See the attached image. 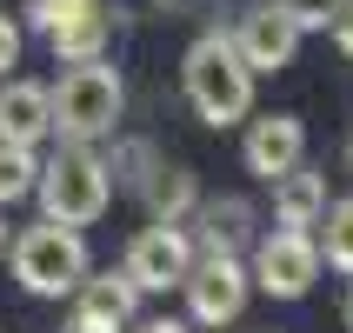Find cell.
I'll use <instances>...</instances> for the list:
<instances>
[{"label":"cell","mask_w":353,"mask_h":333,"mask_svg":"<svg viewBox=\"0 0 353 333\" xmlns=\"http://www.w3.org/2000/svg\"><path fill=\"white\" fill-rule=\"evenodd\" d=\"M180 87H187V107L207 127H240L254 114V74H247L234 34H200L180 60Z\"/></svg>","instance_id":"1"},{"label":"cell","mask_w":353,"mask_h":333,"mask_svg":"<svg viewBox=\"0 0 353 333\" xmlns=\"http://www.w3.org/2000/svg\"><path fill=\"white\" fill-rule=\"evenodd\" d=\"M120 107H127V87H120V74L100 54L94 60H67L60 87H47V120H54V134L87 140V147L120 127Z\"/></svg>","instance_id":"2"},{"label":"cell","mask_w":353,"mask_h":333,"mask_svg":"<svg viewBox=\"0 0 353 333\" xmlns=\"http://www.w3.org/2000/svg\"><path fill=\"white\" fill-rule=\"evenodd\" d=\"M40 194V214L60 220V227H94L107 214V200H114V167L87 147V140H67L34 180Z\"/></svg>","instance_id":"3"},{"label":"cell","mask_w":353,"mask_h":333,"mask_svg":"<svg viewBox=\"0 0 353 333\" xmlns=\"http://www.w3.org/2000/svg\"><path fill=\"white\" fill-rule=\"evenodd\" d=\"M87 267H94V260H87L80 227L40 220V227H27V234L14 240V280H20V294H34V300H74Z\"/></svg>","instance_id":"4"},{"label":"cell","mask_w":353,"mask_h":333,"mask_svg":"<svg viewBox=\"0 0 353 333\" xmlns=\"http://www.w3.org/2000/svg\"><path fill=\"white\" fill-rule=\"evenodd\" d=\"M247 267H240V254H207L187 260V274H180V294H187V314H194V327H227V320H240V307H247Z\"/></svg>","instance_id":"5"},{"label":"cell","mask_w":353,"mask_h":333,"mask_svg":"<svg viewBox=\"0 0 353 333\" xmlns=\"http://www.w3.org/2000/svg\"><path fill=\"white\" fill-rule=\"evenodd\" d=\"M247 280H254L260 294H274V300H307V294H314V280H320V247H314V234H300V227L267 234L254 247Z\"/></svg>","instance_id":"6"},{"label":"cell","mask_w":353,"mask_h":333,"mask_svg":"<svg viewBox=\"0 0 353 333\" xmlns=\"http://www.w3.org/2000/svg\"><path fill=\"white\" fill-rule=\"evenodd\" d=\"M187 260H194V240L180 234V220H154V227H140L127 240L120 274L134 280V294H167V287H180Z\"/></svg>","instance_id":"7"},{"label":"cell","mask_w":353,"mask_h":333,"mask_svg":"<svg viewBox=\"0 0 353 333\" xmlns=\"http://www.w3.org/2000/svg\"><path fill=\"white\" fill-rule=\"evenodd\" d=\"M300 154H307V127H300V114H260V120H247V140H240L247 174L274 180V174H287V167H300Z\"/></svg>","instance_id":"8"},{"label":"cell","mask_w":353,"mask_h":333,"mask_svg":"<svg viewBox=\"0 0 353 333\" xmlns=\"http://www.w3.org/2000/svg\"><path fill=\"white\" fill-rule=\"evenodd\" d=\"M240 60H247V74H280V67H294L300 54V27L280 7H254V14L240 20V34H234Z\"/></svg>","instance_id":"9"},{"label":"cell","mask_w":353,"mask_h":333,"mask_svg":"<svg viewBox=\"0 0 353 333\" xmlns=\"http://www.w3.org/2000/svg\"><path fill=\"white\" fill-rule=\"evenodd\" d=\"M74 327L67 333H127V320H134L140 294H134V280L127 274H107V280H80L74 287Z\"/></svg>","instance_id":"10"},{"label":"cell","mask_w":353,"mask_h":333,"mask_svg":"<svg viewBox=\"0 0 353 333\" xmlns=\"http://www.w3.org/2000/svg\"><path fill=\"white\" fill-rule=\"evenodd\" d=\"M47 134H54V120H47V87L7 80V87H0V140H7V147H40Z\"/></svg>","instance_id":"11"},{"label":"cell","mask_w":353,"mask_h":333,"mask_svg":"<svg viewBox=\"0 0 353 333\" xmlns=\"http://www.w3.org/2000/svg\"><path fill=\"white\" fill-rule=\"evenodd\" d=\"M267 187H274V220H280V227H300V234L320 227V214H327V180H320V174L287 167V174H274Z\"/></svg>","instance_id":"12"},{"label":"cell","mask_w":353,"mask_h":333,"mask_svg":"<svg viewBox=\"0 0 353 333\" xmlns=\"http://www.w3.org/2000/svg\"><path fill=\"white\" fill-rule=\"evenodd\" d=\"M47 47H54L60 60H94L100 47H107V14H100V0L80 7V14H67V20H54V27H47Z\"/></svg>","instance_id":"13"},{"label":"cell","mask_w":353,"mask_h":333,"mask_svg":"<svg viewBox=\"0 0 353 333\" xmlns=\"http://www.w3.org/2000/svg\"><path fill=\"white\" fill-rule=\"evenodd\" d=\"M140 180H147V207H154V220H180L200 200V187H194L187 167H154V174H140Z\"/></svg>","instance_id":"14"},{"label":"cell","mask_w":353,"mask_h":333,"mask_svg":"<svg viewBox=\"0 0 353 333\" xmlns=\"http://www.w3.org/2000/svg\"><path fill=\"white\" fill-rule=\"evenodd\" d=\"M320 267H334V274H353V200H327V214H320Z\"/></svg>","instance_id":"15"},{"label":"cell","mask_w":353,"mask_h":333,"mask_svg":"<svg viewBox=\"0 0 353 333\" xmlns=\"http://www.w3.org/2000/svg\"><path fill=\"white\" fill-rule=\"evenodd\" d=\"M34 180H40L34 147H7V140H0V207L27 200V194H34Z\"/></svg>","instance_id":"16"},{"label":"cell","mask_w":353,"mask_h":333,"mask_svg":"<svg viewBox=\"0 0 353 333\" xmlns=\"http://www.w3.org/2000/svg\"><path fill=\"white\" fill-rule=\"evenodd\" d=\"M274 7L294 20L300 34H314V27H327V20H334V7H340V0H274Z\"/></svg>","instance_id":"17"},{"label":"cell","mask_w":353,"mask_h":333,"mask_svg":"<svg viewBox=\"0 0 353 333\" xmlns=\"http://www.w3.org/2000/svg\"><path fill=\"white\" fill-rule=\"evenodd\" d=\"M7 67H20V27L0 14V74H7Z\"/></svg>","instance_id":"18"},{"label":"cell","mask_w":353,"mask_h":333,"mask_svg":"<svg viewBox=\"0 0 353 333\" xmlns=\"http://www.w3.org/2000/svg\"><path fill=\"white\" fill-rule=\"evenodd\" d=\"M327 27H334L340 54H353V0H340V7H334V20H327Z\"/></svg>","instance_id":"19"},{"label":"cell","mask_w":353,"mask_h":333,"mask_svg":"<svg viewBox=\"0 0 353 333\" xmlns=\"http://www.w3.org/2000/svg\"><path fill=\"white\" fill-rule=\"evenodd\" d=\"M140 333H187V327H180V320H147Z\"/></svg>","instance_id":"20"},{"label":"cell","mask_w":353,"mask_h":333,"mask_svg":"<svg viewBox=\"0 0 353 333\" xmlns=\"http://www.w3.org/2000/svg\"><path fill=\"white\" fill-rule=\"evenodd\" d=\"M347 333H353V294H347Z\"/></svg>","instance_id":"21"},{"label":"cell","mask_w":353,"mask_h":333,"mask_svg":"<svg viewBox=\"0 0 353 333\" xmlns=\"http://www.w3.org/2000/svg\"><path fill=\"white\" fill-rule=\"evenodd\" d=\"M0 254H7V220H0Z\"/></svg>","instance_id":"22"},{"label":"cell","mask_w":353,"mask_h":333,"mask_svg":"<svg viewBox=\"0 0 353 333\" xmlns=\"http://www.w3.org/2000/svg\"><path fill=\"white\" fill-rule=\"evenodd\" d=\"M347 167H353V147H347Z\"/></svg>","instance_id":"23"}]
</instances>
